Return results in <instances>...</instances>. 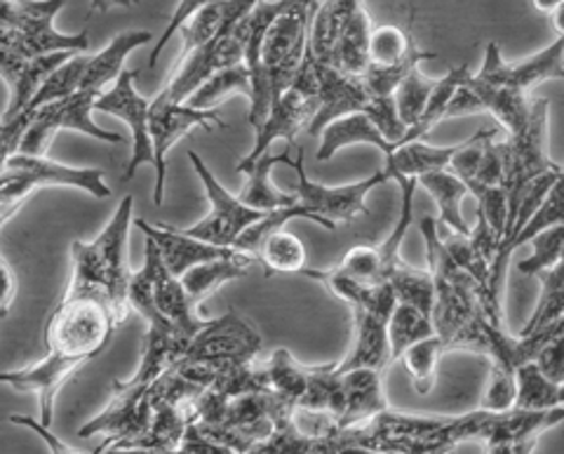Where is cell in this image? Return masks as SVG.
Here are the masks:
<instances>
[{
	"mask_svg": "<svg viewBox=\"0 0 564 454\" xmlns=\"http://www.w3.org/2000/svg\"><path fill=\"white\" fill-rule=\"evenodd\" d=\"M564 78V33L549 47L520 64L501 57L499 43H489L480 72L468 76L454 93L445 118L487 111L510 134L529 114V90L543 80Z\"/></svg>",
	"mask_w": 564,
	"mask_h": 454,
	"instance_id": "cell-1",
	"label": "cell"
},
{
	"mask_svg": "<svg viewBox=\"0 0 564 454\" xmlns=\"http://www.w3.org/2000/svg\"><path fill=\"white\" fill-rule=\"evenodd\" d=\"M132 196L120 201L111 221L90 242H70V281L64 300L70 296H95L109 304L116 325L126 323L128 290L132 281V269L128 264V238L132 226Z\"/></svg>",
	"mask_w": 564,
	"mask_h": 454,
	"instance_id": "cell-2",
	"label": "cell"
},
{
	"mask_svg": "<svg viewBox=\"0 0 564 454\" xmlns=\"http://www.w3.org/2000/svg\"><path fill=\"white\" fill-rule=\"evenodd\" d=\"M302 275L323 283L337 300L346 302L352 313V337L350 348L341 363L334 365V372L350 370H377L383 372L391 363L388 356V321L395 309L393 290L383 285L365 288L332 271H313L304 269Z\"/></svg>",
	"mask_w": 564,
	"mask_h": 454,
	"instance_id": "cell-3",
	"label": "cell"
},
{
	"mask_svg": "<svg viewBox=\"0 0 564 454\" xmlns=\"http://www.w3.org/2000/svg\"><path fill=\"white\" fill-rule=\"evenodd\" d=\"M549 123L551 101L532 99L524 123L508 134L506 142H499L503 159V191L508 198V217L503 231L513 219L516 209L527 194V188L539 182L545 174L562 172V165L551 161L549 155Z\"/></svg>",
	"mask_w": 564,
	"mask_h": 454,
	"instance_id": "cell-4",
	"label": "cell"
},
{
	"mask_svg": "<svg viewBox=\"0 0 564 454\" xmlns=\"http://www.w3.org/2000/svg\"><path fill=\"white\" fill-rule=\"evenodd\" d=\"M128 306L134 309L149 327H174L186 337H196L207 321L198 318L182 283L172 278L158 248L147 238L144 267L132 273L128 290Z\"/></svg>",
	"mask_w": 564,
	"mask_h": 454,
	"instance_id": "cell-5",
	"label": "cell"
},
{
	"mask_svg": "<svg viewBox=\"0 0 564 454\" xmlns=\"http://www.w3.org/2000/svg\"><path fill=\"white\" fill-rule=\"evenodd\" d=\"M64 3H0V50L24 60H35L57 52H74L85 55L90 50V33H59L52 26L55 14Z\"/></svg>",
	"mask_w": 564,
	"mask_h": 454,
	"instance_id": "cell-6",
	"label": "cell"
},
{
	"mask_svg": "<svg viewBox=\"0 0 564 454\" xmlns=\"http://www.w3.org/2000/svg\"><path fill=\"white\" fill-rule=\"evenodd\" d=\"M116 329V318L106 302L95 296H62L45 325L47 354H62L83 363L95 360L111 344Z\"/></svg>",
	"mask_w": 564,
	"mask_h": 454,
	"instance_id": "cell-7",
	"label": "cell"
},
{
	"mask_svg": "<svg viewBox=\"0 0 564 454\" xmlns=\"http://www.w3.org/2000/svg\"><path fill=\"white\" fill-rule=\"evenodd\" d=\"M250 8L252 3H236V10L224 22L217 36L200 50L191 52L188 57L180 60L176 74L163 90L155 95L153 104H161V107H180V104H186L196 95L198 87L207 83L212 76L224 72V68L242 64V43L236 33V24Z\"/></svg>",
	"mask_w": 564,
	"mask_h": 454,
	"instance_id": "cell-8",
	"label": "cell"
},
{
	"mask_svg": "<svg viewBox=\"0 0 564 454\" xmlns=\"http://www.w3.org/2000/svg\"><path fill=\"white\" fill-rule=\"evenodd\" d=\"M313 10L315 3H290L263 33L259 64L271 87L273 104L290 90L302 68Z\"/></svg>",
	"mask_w": 564,
	"mask_h": 454,
	"instance_id": "cell-9",
	"label": "cell"
},
{
	"mask_svg": "<svg viewBox=\"0 0 564 454\" xmlns=\"http://www.w3.org/2000/svg\"><path fill=\"white\" fill-rule=\"evenodd\" d=\"M294 149H296V155H294L292 167L296 170V177H299L296 188H294L296 203L302 205L306 213H311L315 219H321L327 231H337L339 224L369 215L365 198L369 191H375L377 186L388 182L383 177V172H377V174H372V177L352 182V184H344V186H325V184H317V182L308 180L306 167H304V163H306L304 147H294Z\"/></svg>",
	"mask_w": 564,
	"mask_h": 454,
	"instance_id": "cell-10",
	"label": "cell"
},
{
	"mask_svg": "<svg viewBox=\"0 0 564 454\" xmlns=\"http://www.w3.org/2000/svg\"><path fill=\"white\" fill-rule=\"evenodd\" d=\"M149 389L151 387L137 381L134 377L128 381H113L109 406L78 431L80 439L104 435V443L97 447L95 454L109 447H130L149 431L153 414L149 403Z\"/></svg>",
	"mask_w": 564,
	"mask_h": 454,
	"instance_id": "cell-11",
	"label": "cell"
},
{
	"mask_svg": "<svg viewBox=\"0 0 564 454\" xmlns=\"http://www.w3.org/2000/svg\"><path fill=\"white\" fill-rule=\"evenodd\" d=\"M95 101H97L95 95L76 93L66 99L45 104V107H41L39 111H33L31 123L22 137L20 147H17V153L29 155V159H45L52 139L57 137L59 130H76L87 137L99 139V142L120 144L122 142L120 134L99 128L93 120Z\"/></svg>",
	"mask_w": 564,
	"mask_h": 454,
	"instance_id": "cell-12",
	"label": "cell"
},
{
	"mask_svg": "<svg viewBox=\"0 0 564 454\" xmlns=\"http://www.w3.org/2000/svg\"><path fill=\"white\" fill-rule=\"evenodd\" d=\"M188 161L193 167H196L198 177L205 186L209 213L198 224H193L191 229H180V231L188 238L207 242V246L234 250L236 240L242 236V231H247L254 221H259L263 213H257V209L242 205L238 196H234L231 191H226L196 151H188Z\"/></svg>",
	"mask_w": 564,
	"mask_h": 454,
	"instance_id": "cell-13",
	"label": "cell"
},
{
	"mask_svg": "<svg viewBox=\"0 0 564 454\" xmlns=\"http://www.w3.org/2000/svg\"><path fill=\"white\" fill-rule=\"evenodd\" d=\"M263 339L259 332L240 318L234 309L224 316L207 321L205 327L186 346V354L180 365L200 363H254L261 356ZM174 365V368H180Z\"/></svg>",
	"mask_w": 564,
	"mask_h": 454,
	"instance_id": "cell-14",
	"label": "cell"
},
{
	"mask_svg": "<svg viewBox=\"0 0 564 454\" xmlns=\"http://www.w3.org/2000/svg\"><path fill=\"white\" fill-rule=\"evenodd\" d=\"M193 128H219L226 130L228 126L219 118V111H196L180 104V107H161L153 104L149 107V132L153 144V170H155V186H153V203L163 205L165 198V180H167V153L180 142L184 134Z\"/></svg>",
	"mask_w": 564,
	"mask_h": 454,
	"instance_id": "cell-15",
	"label": "cell"
},
{
	"mask_svg": "<svg viewBox=\"0 0 564 454\" xmlns=\"http://www.w3.org/2000/svg\"><path fill=\"white\" fill-rule=\"evenodd\" d=\"M134 78H137V72H122L116 85H111L109 90L95 101V111L120 118L132 132V159L128 163L126 177H122L126 182L134 177L141 165L153 167V144H151V132H149L151 101L137 93Z\"/></svg>",
	"mask_w": 564,
	"mask_h": 454,
	"instance_id": "cell-16",
	"label": "cell"
},
{
	"mask_svg": "<svg viewBox=\"0 0 564 454\" xmlns=\"http://www.w3.org/2000/svg\"><path fill=\"white\" fill-rule=\"evenodd\" d=\"M83 360L78 358H68L62 354H47L43 360L35 365H29L24 370H14V372H0V383H8L10 389L20 391V393H33L39 398V408H41V426L50 429L52 419H55V400L57 393L62 391L68 377L76 370L83 368Z\"/></svg>",
	"mask_w": 564,
	"mask_h": 454,
	"instance_id": "cell-17",
	"label": "cell"
},
{
	"mask_svg": "<svg viewBox=\"0 0 564 454\" xmlns=\"http://www.w3.org/2000/svg\"><path fill=\"white\" fill-rule=\"evenodd\" d=\"M315 111H317L315 99L296 93L294 87H290V90L273 104L269 118L263 120V126L254 130L252 153L245 155V159L238 163V170L257 163L261 155L269 153V149L278 142V139H285L290 147H296L294 144L296 134L302 130H308Z\"/></svg>",
	"mask_w": 564,
	"mask_h": 454,
	"instance_id": "cell-18",
	"label": "cell"
},
{
	"mask_svg": "<svg viewBox=\"0 0 564 454\" xmlns=\"http://www.w3.org/2000/svg\"><path fill=\"white\" fill-rule=\"evenodd\" d=\"M74 57V52H57V55H45L35 60H24L20 55H12L8 50H0V76L6 78L10 87V104L3 116V123H10L12 118L26 111L35 93L41 90V85L50 78L52 72Z\"/></svg>",
	"mask_w": 564,
	"mask_h": 454,
	"instance_id": "cell-19",
	"label": "cell"
},
{
	"mask_svg": "<svg viewBox=\"0 0 564 454\" xmlns=\"http://www.w3.org/2000/svg\"><path fill=\"white\" fill-rule=\"evenodd\" d=\"M137 229H141L153 246L158 248V255H161V261L165 271L176 278H180L196 269L200 264H207V261H215L221 257H228L234 250L228 248H215L207 246V242H200L196 238L184 236L176 226H165V224H149L144 219H137Z\"/></svg>",
	"mask_w": 564,
	"mask_h": 454,
	"instance_id": "cell-20",
	"label": "cell"
},
{
	"mask_svg": "<svg viewBox=\"0 0 564 454\" xmlns=\"http://www.w3.org/2000/svg\"><path fill=\"white\" fill-rule=\"evenodd\" d=\"M8 172H20L35 188L43 186H76L95 198H109L111 188L106 186L104 174L97 167H70L50 159H29V155L12 153L6 161Z\"/></svg>",
	"mask_w": 564,
	"mask_h": 454,
	"instance_id": "cell-21",
	"label": "cell"
},
{
	"mask_svg": "<svg viewBox=\"0 0 564 454\" xmlns=\"http://www.w3.org/2000/svg\"><path fill=\"white\" fill-rule=\"evenodd\" d=\"M339 379L344 393V414L339 419V429L362 426L369 419H375L377 414L388 410V400L383 393V372L362 368L341 372Z\"/></svg>",
	"mask_w": 564,
	"mask_h": 454,
	"instance_id": "cell-22",
	"label": "cell"
},
{
	"mask_svg": "<svg viewBox=\"0 0 564 454\" xmlns=\"http://www.w3.org/2000/svg\"><path fill=\"white\" fill-rule=\"evenodd\" d=\"M151 41L153 39H151L149 31L120 33V36H116L101 52H97V55L87 60L78 93L95 95L99 99L106 90H109L111 85H116L118 76L126 72L122 64H126L130 52H134L137 47H144Z\"/></svg>",
	"mask_w": 564,
	"mask_h": 454,
	"instance_id": "cell-23",
	"label": "cell"
},
{
	"mask_svg": "<svg viewBox=\"0 0 564 454\" xmlns=\"http://www.w3.org/2000/svg\"><path fill=\"white\" fill-rule=\"evenodd\" d=\"M278 163L285 165H294V159L285 151L278 155H261V159L252 165H247L238 172L247 174V184L242 186V191L238 194V201L247 207L257 209V213H273V209H282V207H292L296 205V196L294 194H282V191L275 188V184L271 182V170Z\"/></svg>",
	"mask_w": 564,
	"mask_h": 454,
	"instance_id": "cell-24",
	"label": "cell"
},
{
	"mask_svg": "<svg viewBox=\"0 0 564 454\" xmlns=\"http://www.w3.org/2000/svg\"><path fill=\"white\" fill-rule=\"evenodd\" d=\"M369 31H372V20L362 3H350V10L344 20L337 50H334V68L350 78H362L369 68Z\"/></svg>",
	"mask_w": 564,
	"mask_h": 454,
	"instance_id": "cell-25",
	"label": "cell"
},
{
	"mask_svg": "<svg viewBox=\"0 0 564 454\" xmlns=\"http://www.w3.org/2000/svg\"><path fill=\"white\" fill-rule=\"evenodd\" d=\"M252 264H254V257L234 250L228 257L207 261V264H200L196 269L186 271L180 278V283L191 300V304L196 306L203 300H207L209 294H215L221 285L238 281V278H245Z\"/></svg>",
	"mask_w": 564,
	"mask_h": 454,
	"instance_id": "cell-26",
	"label": "cell"
},
{
	"mask_svg": "<svg viewBox=\"0 0 564 454\" xmlns=\"http://www.w3.org/2000/svg\"><path fill=\"white\" fill-rule=\"evenodd\" d=\"M458 151V144L454 147H431L423 142H410L400 147L393 155H388L383 165V177L391 182L393 177H412L419 180L423 174L445 172Z\"/></svg>",
	"mask_w": 564,
	"mask_h": 454,
	"instance_id": "cell-27",
	"label": "cell"
},
{
	"mask_svg": "<svg viewBox=\"0 0 564 454\" xmlns=\"http://www.w3.org/2000/svg\"><path fill=\"white\" fill-rule=\"evenodd\" d=\"M429 194L435 198L440 207V229H447L458 236H470V226L462 215V201L466 198V186L462 180H456L454 174L445 172H433V174H423V177L416 180Z\"/></svg>",
	"mask_w": 564,
	"mask_h": 454,
	"instance_id": "cell-28",
	"label": "cell"
},
{
	"mask_svg": "<svg viewBox=\"0 0 564 454\" xmlns=\"http://www.w3.org/2000/svg\"><path fill=\"white\" fill-rule=\"evenodd\" d=\"M516 403L513 410L545 412L562 408L564 389L560 383L545 379L534 363H524L516 370Z\"/></svg>",
	"mask_w": 564,
	"mask_h": 454,
	"instance_id": "cell-29",
	"label": "cell"
},
{
	"mask_svg": "<svg viewBox=\"0 0 564 454\" xmlns=\"http://www.w3.org/2000/svg\"><path fill=\"white\" fill-rule=\"evenodd\" d=\"M236 10V3H198L182 26L176 29L182 33V57H188L191 52L200 50L221 31L224 22Z\"/></svg>",
	"mask_w": 564,
	"mask_h": 454,
	"instance_id": "cell-30",
	"label": "cell"
},
{
	"mask_svg": "<svg viewBox=\"0 0 564 454\" xmlns=\"http://www.w3.org/2000/svg\"><path fill=\"white\" fill-rule=\"evenodd\" d=\"M435 335L433 318L414 306L395 304L391 321H388V356L400 360L410 346Z\"/></svg>",
	"mask_w": 564,
	"mask_h": 454,
	"instance_id": "cell-31",
	"label": "cell"
},
{
	"mask_svg": "<svg viewBox=\"0 0 564 454\" xmlns=\"http://www.w3.org/2000/svg\"><path fill=\"white\" fill-rule=\"evenodd\" d=\"M263 372L269 377L271 393L285 398L290 406L296 408L299 400H302L308 381V365L299 363L288 348H275V352L261 360Z\"/></svg>",
	"mask_w": 564,
	"mask_h": 454,
	"instance_id": "cell-32",
	"label": "cell"
},
{
	"mask_svg": "<svg viewBox=\"0 0 564 454\" xmlns=\"http://www.w3.org/2000/svg\"><path fill=\"white\" fill-rule=\"evenodd\" d=\"M257 257L263 261L267 275L302 273L306 269V248L299 236L278 229L263 238Z\"/></svg>",
	"mask_w": 564,
	"mask_h": 454,
	"instance_id": "cell-33",
	"label": "cell"
},
{
	"mask_svg": "<svg viewBox=\"0 0 564 454\" xmlns=\"http://www.w3.org/2000/svg\"><path fill=\"white\" fill-rule=\"evenodd\" d=\"M419 47L410 39L408 31H402L395 24H381L372 26L369 31V45H367V55H369V66L377 68H395L402 66L404 62H410Z\"/></svg>",
	"mask_w": 564,
	"mask_h": 454,
	"instance_id": "cell-34",
	"label": "cell"
},
{
	"mask_svg": "<svg viewBox=\"0 0 564 454\" xmlns=\"http://www.w3.org/2000/svg\"><path fill=\"white\" fill-rule=\"evenodd\" d=\"M250 93H252L250 74H247L245 64H236L231 68H224V72L215 74L207 83H203L196 90V95L186 101V107L196 111H215L219 104L231 95L250 97Z\"/></svg>",
	"mask_w": 564,
	"mask_h": 454,
	"instance_id": "cell-35",
	"label": "cell"
},
{
	"mask_svg": "<svg viewBox=\"0 0 564 454\" xmlns=\"http://www.w3.org/2000/svg\"><path fill=\"white\" fill-rule=\"evenodd\" d=\"M541 296L536 302V309L532 313V318L522 327L518 337H529L536 335V332L551 327L555 323H562V313H564V267L560 264L557 269L541 273Z\"/></svg>",
	"mask_w": 564,
	"mask_h": 454,
	"instance_id": "cell-36",
	"label": "cell"
},
{
	"mask_svg": "<svg viewBox=\"0 0 564 454\" xmlns=\"http://www.w3.org/2000/svg\"><path fill=\"white\" fill-rule=\"evenodd\" d=\"M386 285L393 290L395 304L414 306L423 313H429V316L433 313V278L429 269H414L400 261Z\"/></svg>",
	"mask_w": 564,
	"mask_h": 454,
	"instance_id": "cell-37",
	"label": "cell"
},
{
	"mask_svg": "<svg viewBox=\"0 0 564 454\" xmlns=\"http://www.w3.org/2000/svg\"><path fill=\"white\" fill-rule=\"evenodd\" d=\"M435 80L426 78L421 74L419 66H412L404 78L400 80V85L395 87L393 93V104H395V114L398 120L404 128H414L419 123V118L426 111L429 97L433 93Z\"/></svg>",
	"mask_w": 564,
	"mask_h": 454,
	"instance_id": "cell-38",
	"label": "cell"
},
{
	"mask_svg": "<svg viewBox=\"0 0 564 454\" xmlns=\"http://www.w3.org/2000/svg\"><path fill=\"white\" fill-rule=\"evenodd\" d=\"M443 354H445L443 342L433 335L429 339L410 346L408 352L400 356V360L404 363V370H408L412 377L416 393L426 396L433 391L435 377H437V363L443 358Z\"/></svg>",
	"mask_w": 564,
	"mask_h": 454,
	"instance_id": "cell-39",
	"label": "cell"
},
{
	"mask_svg": "<svg viewBox=\"0 0 564 454\" xmlns=\"http://www.w3.org/2000/svg\"><path fill=\"white\" fill-rule=\"evenodd\" d=\"M87 60H90V55H74L70 60H66L57 72H52L50 78L41 85V90L31 99L26 111H39L41 107H45V104L76 95L85 74Z\"/></svg>",
	"mask_w": 564,
	"mask_h": 454,
	"instance_id": "cell-40",
	"label": "cell"
},
{
	"mask_svg": "<svg viewBox=\"0 0 564 454\" xmlns=\"http://www.w3.org/2000/svg\"><path fill=\"white\" fill-rule=\"evenodd\" d=\"M534 255L520 261L518 271L524 275H541L557 269L562 264V246H564V226H553L532 238Z\"/></svg>",
	"mask_w": 564,
	"mask_h": 454,
	"instance_id": "cell-41",
	"label": "cell"
},
{
	"mask_svg": "<svg viewBox=\"0 0 564 454\" xmlns=\"http://www.w3.org/2000/svg\"><path fill=\"white\" fill-rule=\"evenodd\" d=\"M513 403H516V377L510 372L499 370V368H491L480 410L491 412V414H501V412L513 410Z\"/></svg>",
	"mask_w": 564,
	"mask_h": 454,
	"instance_id": "cell-42",
	"label": "cell"
},
{
	"mask_svg": "<svg viewBox=\"0 0 564 454\" xmlns=\"http://www.w3.org/2000/svg\"><path fill=\"white\" fill-rule=\"evenodd\" d=\"M562 346H564V342H562V335H560L553 342L545 344L534 358V365L539 368V372L545 379H551L553 383H560V387L564 383V352H562Z\"/></svg>",
	"mask_w": 564,
	"mask_h": 454,
	"instance_id": "cell-43",
	"label": "cell"
},
{
	"mask_svg": "<svg viewBox=\"0 0 564 454\" xmlns=\"http://www.w3.org/2000/svg\"><path fill=\"white\" fill-rule=\"evenodd\" d=\"M8 422H10V424H14V426H24V429H31V431L39 433L41 439H43V443L47 445V450H50L52 454H85V452H80V450H76V447L66 445L64 441H59L57 435L52 433L50 429L41 426L39 419H33V417H22V414H10V417H8Z\"/></svg>",
	"mask_w": 564,
	"mask_h": 454,
	"instance_id": "cell-44",
	"label": "cell"
},
{
	"mask_svg": "<svg viewBox=\"0 0 564 454\" xmlns=\"http://www.w3.org/2000/svg\"><path fill=\"white\" fill-rule=\"evenodd\" d=\"M14 294H17V281H14V273L8 264V259L0 255V318H6L12 302H14Z\"/></svg>",
	"mask_w": 564,
	"mask_h": 454,
	"instance_id": "cell-45",
	"label": "cell"
},
{
	"mask_svg": "<svg viewBox=\"0 0 564 454\" xmlns=\"http://www.w3.org/2000/svg\"><path fill=\"white\" fill-rule=\"evenodd\" d=\"M337 454H388V452H375V450L358 447V445H344V447H339Z\"/></svg>",
	"mask_w": 564,
	"mask_h": 454,
	"instance_id": "cell-46",
	"label": "cell"
},
{
	"mask_svg": "<svg viewBox=\"0 0 564 454\" xmlns=\"http://www.w3.org/2000/svg\"><path fill=\"white\" fill-rule=\"evenodd\" d=\"M536 10H541V12H545V14H553L560 6H564L562 0H549V3H543V0H536Z\"/></svg>",
	"mask_w": 564,
	"mask_h": 454,
	"instance_id": "cell-47",
	"label": "cell"
},
{
	"mask_svg": "<svg viewBox=\"0 0 564 454\" xmlns=\"http://www.w3.org/2000/svg\"><path fill=\"white\" fill-rule=\"evenodd\" d=\"M99 454H144L141 450H120V447H109V450H104V452H99Z\"/></svg>",
	"mask_w": 564,
	"mask_h": 454,
	"instance_id": "cell-48",
	"label": "cell"
}]
</instances>
